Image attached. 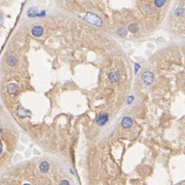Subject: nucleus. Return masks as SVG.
<instances>
[{
    "label": "nucleus",
    "instance_id": "obj_16",
    "mask_svg": "<svg viewBox=\"0 0 185 185\" xmlns=\"http://www.w3.org/2000/svg\"><path fill=\"white\" fill-rule=\"evenodd\" d=\"M134 100V97L133 96H130L129 98L127 99V104H131V102Z\"/></svg>",
    "mask_w": 185,
    "mask_h": 185
},
{
    "label": "nucleus",
    "instance_id": "obj_7",
    "mask_svg": "<svg viewBox=\"0 0 185 185\" xmlns=\"http://www.w3.org/2000/svg\"><path fill=\"white\" fill-rule=\"evenodd\" d=\"M18 114H19V116L21 117V118H26V117H29L31 115V111L21 107L19 109V111H18Z\"/></svg>",
    "mask_w": 185,
    "mask_h": 185
},
{
    "label": "nucleus",
    "instance_id": "obj_18",
    "mask_svg": "<svg viewBox=\"0 0 185 185\" xmlns=\"http://www.w3.org/2000/svg\"><path fill=\"white\" fill-rule=\"evenodd\" d=\"M2 22H3V16H2V14L0 12V25L2 24Z\"/></svg>",
    "mask_w": 185,
    "mask_h": 185
},
{
    "label": "nucleus",
    "instance_id": "obj_15",
    "mask_svg": "<svg viewBox=\"0 0 185 185\" xmlns=\"http://www.w3.org/2000/svg\"><path fill=\"white\" fill-rule=\"evenodd\" d=\"M117 33H118V34H119L120 36H122V37H124V36H127V34H128L127 30H126V29H124V28L118 29V31H117Z\"/></svg>",
    "mask_w": 185,
    "mask_h": 185
},
{
    "label": "nucleus",
    "instance_id": "obj_12",
    "mask_svg": "<svg viewBox=\"0 0 185 185\" xmlns=\"http://www.w3.org/2000/svg\"><path fill=\"white\" fill-rule=\"evenodd\" d=\"M184 14V8L183 7H176L175 10H174V14L176 16H181L182 14Z\"/></svg>",
    "mask_w": 185,
    "mask_h": 185
},
{
    "label": "nucleus",
    "instance_id": "obj_3",
    "mask_svg": "<svg viewBox=\"0 0 185 185\" xmlns=\"http://www.w3.org/2000/svg\"><path fill=\"white\" fill-rule=\"evenodd\" d=\"M108 120H109V115H108L107 113H104V114L100 115V116L97 118L96 122H97V124H98L99 127H103L104 124H107Z\"/></svg>",
    "mask_w": 185,
    "mask_h": 185
},
{
    "label": "nucleus",
    "instance_id": "obj_6",
    "mask_svg": "<svg viewBox=\"0 0 185 185\" xmlns=\"http://www.w3.org/2000/svg\"><path fill=\"white\" fill-rule=\"evenodd\" d=\"M18 85L16 83H10V85H7L6 87V91L7 94L10 95V96H14V95L16 94V91H18Z\"/></svg>",
    "mask_w": 185,
    "mask_h": 185
},
{
    "label": "nucleus",
    "instance_id": "obj_10",
    "mask_svg": "<svg viewBox=\"0 0 185 185\" xmlns=\"http://www.w3.org/2000/svg\"><path fill=\"white\" fill-rule=\"evenodd\" d=\"M6 63H7V65L10 66V67H14V66L16 65V58L14 56L8 57L7 60H6Z\"/></svg>",
    "mask_w": 185,
    "mask_h": 185
},
{
    "label": "nucleus",
    "instance_id": "obj_21",
    "mask_svg": "<svg viewBox=\"0 0 185 185\" xmlns=\"http://www.w3.org/2000/svg\"><path fill=\"white\" fill-rule=\"evenodd\" d=\"M1 133H2V130H1V129H0V134H1Z\"/></svg>",
    "mask_w": 185,
    "mask_h": 185
},
{
    "label": "nucleus",
    "instance_id": "obj_11",
    "mask_svg": "<svg viewBox=\"0 0 185 185\" xmlns=\"http://www.w3.org/2000/svg\"><path fill=\"white\" fill-rule=\"evenodd\" d=\"M28 16H30V18H35V16H37L38 12H37V10H36L35 7H30L28 10Z\"/></svg>",
    "mask_w": 185,
    "mask_h": 185
},
{
    "label": "nucleus",
    "instance_id": "obj_9",
    "mask_svg": "<svg viewBox=\"0 0 185 185\" xmlns=\"http://www.w3.org/2000/svg\"><path fill=\"white\" fill-rule=\"evenodd\" d=\"M108 78H109V80H110L111 82H116L117 80H118V73H117L116 71H112V72L109 73Z\"/></svg>",
    "mask_w": 185,
    "mask_h": 185
},
{
    "label": "nucleus",
    "instance_id": "obj_17",
    "mask_svg": "<svg viewBox=\"0 0 185 185\" xmlns=\"http://www.w3.org/2000/svg\"><path fill=\"white\" fill-rule=\"evenodd\" d=\"M139 67H140V66H139V64H136V65H135V73H137V72H138V69H139Z\"/></svg>",
    "mask_w": 185,
    "mask_h": 185
},
{
    "label": "nucleus",
    "instance_id": "obj_2",
    "mask_svg": "<svg viewBox=\"0 0 185 185\" xmlns=\"http://www.w3.org/2000/svg\"><path fill=\"white\" fill-rule=\"evenodd\" d=\"M142 81L145 83V85H152L153 81H154V75L152 74L151 72H149V71H147V72H144L142 74Z\"/></svg>",
    "mask_w": 185,
    "mask_h": 185
},
{
    "label": "nucleus",
    "instance_id": "obj_4",
    "mask_svg": "<svg viewBox=\"0 0 185 185\" xmlns=\"http://www.w3.org/2000/svg\"><path fill=\"white\" fill-rule=\"evenodd\" d=\"M31 33L34 37H40L43 34V27L42 26H34L31 30Z\"/></svg>",
    "mask_w": 185,
    "mask_h": 185
},
{
    "label": "nucleus",
    "instance_id": "obj_20",
    "mask_svg": "<svg viewBox=\"0 0 185 185\" xmlns=\"http://www.w3.org/2000/svg\"><path fill=\"white\" fill-rule=\"evenodd\" d=\"M1 153H2V144L0 142V155H1Z\"/></svg>",
    "mask_w": 185,
    "mask_h": 185
},
{
    "label": "nucleus",
    "instance_id": "obj_1",
    "mask_svg": "<svg viewBox=\"0 0 185 185\" xmlns=\"http://www.w3.org/2000/svg\"><path fill=\"white\" fill-rule=\"evenodd\" d=\"M83 20L85 22H87V23L91 24V25H95V26H102V20L97 14H91V12L85 14V16H83Z\"/></svg>",
    "mask_w": 185,
    "mask_h": 185
},
{
    "label": "nucleus",
    "instance_id": "obj_14",
    "mask_svg": "<svg viewBox=\"0 0 185 185\" xmlns=\"http://www.w3.org/2000/svg\"><path fill=\"white\" fill-rule=\"evenodd\" d=\"M167 0H154V5L156 7H162L166 4Z\"/></svg>",
    "mask_w": 185,
    "mask_h": 185
},
{
    "label": "nucleus",
    "instance_id": "obj_19",
    "mask_svg": "<svg viewBox=\"0 0 185 185\" xmlns=\"http://www.w3.org/2000/svg\"><path fill=\"white\" fill-rule=\"evenodd\" d=\"M60 183H61V184H69V183H70V182H69V181L63 180V181H61V182H60Z\"/></svg>",
    "mask_w": 185,
    "mask_h": 185
},
{
    "label": "nucleus",
    "instance_id": "obj_8",
    "mask_svg": "<svg viewBox=\"0 0 185 185\" xmlns=\"http://www.w3.org/2000/svg\"><path fill=\"white\" fill-rule=\"evenodd\" d=\"M39 170L42 173H47L49 171V164L47 162H42L39 165Z\"/></svg>",
    "mask_w": 185,
    "mask_h": 185
},
{
    "label": "nucleus",
    "instance_id": "obj_13",
    "mask_svg": "<svg viewBox=\"0 0 185 185\" xmlns=\"http://www.w3.org/2000/svg\"><path fill=\"white\" fill-rule=\"evenodd\" d=\"M138 30H139V28H138V25H137V24L133 23V24H131V25L129 26V31H130V32L136 33V32H138Z\"/></svg>",
    "mask_w": 185,
    "mask_h": 185
},
{
    "label": "nucleus",
    "instance_id": "obj_5",
    "mask_svg": "<svg viewBox=\"0 0 185 185\" xmlns=\"http://www.w3.org/2000/svg\"><path fill=\"white\" fill-rule=\"evenodd\" d=\"M133 126V120L130 116H124L122 119V127L124 129H130Z\"/></svg>",
    "mask_w": 185,
    "mask_h": 185
}]
</instances>
